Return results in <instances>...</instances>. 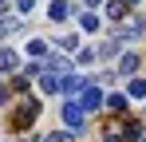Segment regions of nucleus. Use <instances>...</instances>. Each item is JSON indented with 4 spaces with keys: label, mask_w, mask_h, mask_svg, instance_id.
<instances>
[{
    "label": "nucleus",
    "mask_w": 146,
    "mask_h": 142,
    "mask_svg": "<svg viewBox=\"0 0 146 142\" xmlns=\"http://www.w3.org/2000/svg\"><path fill=\"white\" fill-rule=\"evenodd\" d=\"M83 118H87V111H83L75 99H67V103H63V122H67V130H79Z\"/></svg>",
    "instance_id": "1"
},
{
    "label": "nucleus",
    "mask_w": 146,
    "mask_h": 142,
    "mask_svg": "<svg viewBox=\"0 0 146 142\" xmlns=\"http://www.w3.org/2000/svg\"><path fill=\"white\" fill-rule=\"evenodd\" d=\"M79 107L91 115V111H103V107H107V99H103V91H99V87H91V83H87V91H83V99H79Z\"/></svg>",
    "instance_id": "2"
},
{
    "label": "nucleus",
    "mask_w": 146,
    "mask_h": 142,
    "mask_svg": "<svg viewBox=\"0 0 146 142\" xmlns=\"http://www.w3.org/2000/svg\"><path fill=\"white\" fill-rule=\"evenodd\" d=\"M146 36V20H126V24H119V40L126 44V40H142Z\"/></svg>",
    "instance_id": "3"
},
{
    "label": "nucleus",
    "mask_w": 146,
    "mask_h": 142,
    "mask_svg": "<svg viewBox=\"0 0 146 142\" xmlns=\"http://www.w3.org/2000/svg\"><path fill=\"white\" fill-rule=\"evenodd\" d=\"M36 118H40V103H36V99H28L24 107L16 111V126H32Z\"/></svg>",
    "instance_id": "4"
},
{
    "label": "nucleus",
    "mask_w": 146,
    "mask_h": 142,
    "mask_svg": "<svg viewBox=\"0 0 146 142\" xmlns=\"http://www.w3.org/2000/svg\"><path fill=\"white\" fill-rule=\"evenodd\" d=\"M48 16H51V20H55V24H63V20H67V16H71V4H67V0H51Z\"/></svg>",
    "instance_id": "5"
},
{
    "label": "nucleus",
    "mask_w": 146,
    "mask_h": 142,
    "mask_svg": "<svg viewBox=\"0 0 146 142\" xmlns=\"http://www.w3.org/2000/svg\"><path fill=\"white\" fill-rule=\"evenodd\" d=\"M59 91H63V95H75V91H87V79H83V75H67V79L59 83Z\"/></svg>",
    "instance_id": "6"
},
{
    "label": "nucleus",
    "mask_w": 146,
    "mask_h": 142,
    "mask_svg": "<svg viewBox=\"0 0 146 142\" xmlns=\"http://www.w3.org/2000/svg\"><path fill=\"white\" fill-rule=\"evenodd\" d=\"M134 71H138V55H134V51H126V55L119 59V75H134Z\"/></svg>",
    "instance_id": "7"
},
{
    "label": "nucleus",
    "mask_w": 146,
    "mask_h": 142,
    "mask_svg": "<svg viewBox=\"0 0 146 142\" xmlns=\"http://www.w3.org/2000/svg\"><path fill=\"white\" fill-rule=\"evenodd\" d=\"M59 83L63 79H55V75H40V91L44 95H59Z\"/></svg>",
    "instance_id": "8"
},
{
    "label": "nucleus",
    "mask_w": 146,
    "mask_h": 142,
    "mask_svg": "<svg viewBox=\"0 0 146 142\" xmlns=\"http://www.w3.org/2000/svg\"><path fill=\"white\" fill-rule=\"evenodd\" d=\"M16 51H8V47H0V71H16Z\"/></svg>",
    "instance_id": "9"
},
{
    "label": "nucleus",
    "mask_w": 146,
    "mask_h": 142,
    "mask_svg": "<svg viewBox=\"0 0 146 142\" xmlns=\"http://www.w3.org/2000/svg\"><path fill=\"white\" fill-rule=\"evenodd\" d=\"M107 16H111V20H122V16H126V4H122V0H111V4H107Z\"/></svg>",
    "instance_id": "10"
},
{
    "label": "nucleus",
    "mask_w": 146,
    "mask_h": 142,
    "mask_svg": "<svg viewBox=\"0 0 146 142\" xmlns=\"http://www.w3.org/2000/svg\"><path fill=\"white\" fill-rule=\"evenodd\" d=\"M107 111L122 115V111H126V95H111V99H107Z\"/></svg>",
    "instance_id": "11"
},
{
    "label": "nucleus",
    "mask_w": 146,
    "mask_h": 142,
    "mask_svg": "<svg viewBox=\"0 0 146 142\" xmlns=\"http://www.w3.org/2000/svg\"><path fill=\"white\" fill-rule=\"evenodd\" d=\"M126 91L134 95V99H146V79H130V87Z\"/></svg>",
    "instance_id": "12"
},
{
    "label": "nucleus",
    "mask_w": 146,
    "mask_h": 142,
    "mask_svg": "<svg viewBox=\"0 0 146 142\" xmlns=\"http://www.w3.org/2000/svg\"><path fill=\"white\" fill-rule=\"evenodd\" d=\"M115 51H119V40H107V44H99V55H103V59H111Z\"/></svg>",
    "instance_id": "13"
},
{
    "label": "nucleus",
    "mask_w": 146,
    "mask_h": 142,
    "mask_svg": "<svg viewBox=\"0 0 146 142\" xmlns=\"http://www.w3.org/2000/svg\"><path fill=\"white\" fill-rule=\"evenodd\" d=\"M71 138H75L71 130H51V134H48L44 142H71Z\"/></svg>",
    "instance_id": "14"
},
{
    "label": "nucleus",
    "mask_w": 146,
    "mask_h": 142,
    "mask_svg": "<svg viewBox=\"0 0 146 142\" xmlns=\"http://www.w3.org/2000/svg\"><path fill=\"white\" fill-rule=\"evenodd\" d=\"M44 51H48V40H32L28 44V55H44Z\"/></svg>",
    "instance_id": "15"
},
{
    "label": "nucleus",
    "mask_w": 146,
    "mask_h": 142,
    "mask_svg": "<svg viewBox=\"0 0 146 142\" xmlns=\"http://www.w3.org/2000/svg\"><path fill=\"white\" fill-rule=\"evenodd\" d=\"M79 24H83L87 32H99V16H91V12H87V16H83V20H79Z\"/></svg>",
    "instance_id": "16"
},
{
    "label": "nucleus",
    "mask_w": 146,
    "mask_h": 142,
    "mask_svg": "<svg viewBox=\"0 0 146 142\" xmlns=\"http://www.w3.org/2000/svg\"><path fill=\"white\" fill-rule=\"evenodd\" d=\"M59 47H63V51H79V40H75V36H63Z\"/></svg>",
    "instance_id": "17"
},
{
    "label": "nucleus",
    "mask_w": 146,
    "mask_h": 142,
    "mask_svg": "<svg viewBox=\"0 0 146 142\" xmlns=\"http://www.w3.org/2000/svg\"><path fill=\"white\" fill-rule=\"evenodd\" d=\"M126 134L130 138H142V122H126Z\"/></svg>",
    "instance_id": "18"
},
{
    "label": "nucleus",
    "mask_w": 146,
    "mask_h": 142,
    "mask_svg": "<svg viewBox=\"0 0 146 142\" xmlns=\"http://www.w3.org/2000/svg\"><path fill=\"white\" fill-rule=\"evenodd\" d=\"M16 8H20V12H32V8H36V0H16Z\"/></svg>",
    "instance_id": "19"
},
{
    "label": "nucleus",
    "mask_w": 146,
    "mask_h": 142,
    "mask_svg": "<svg viewBox=\"0 0 146 142\" xmlns=\"http://www.w3.org/2000/svg\"><path fill=\"white\" fill-rule=\"evenodd\" d=\"M4 12H8V0H0V16H4Z\"/></svg>",
    "instance_id": "20"
},
{
    "label": "nucleus",
    "mask_w": 146,
    "mask_h": 142,
    "mask_svg": "<svg viewBox=\"0 0 146 142\" xmlns=\"http://www.w3.org/2000/svg\"><path fill=\"white\" fill-rule=\"evenodd\" d=\"M4 99H8V95H4V91H0V107H4Z\"/></svg>",
    "instance_id": "21"
},
{
    "label": "nucleus",
    "mask_w": 146,
    "mask_h": 142,
    "mask_svg": "<svg viewBox=\"0 0 146 142\" xmlns=\"http://www.w3.org/2000/svg\"><path fill=\"white\" fill-rule=\"evenodd\" d=\"M122 4H138V0H122Z\"/></svg>",
    "instance_id": "22"
},
{
    "label": "nucleus",
    "mask_w": 146,
    "mask_h": 142,
    "mask_svg": "<svg viewBox=\"0 0 146 142\" xmlns=\"http://www.w3.org/2000/svg\"><path fill=\"white\" fill-rule=\"evenodd\" d=\"M87 4H103V0H87Z\"/></svg>",
    "instance_id": "23"
}]
</instances>
